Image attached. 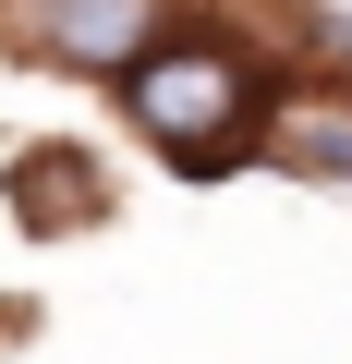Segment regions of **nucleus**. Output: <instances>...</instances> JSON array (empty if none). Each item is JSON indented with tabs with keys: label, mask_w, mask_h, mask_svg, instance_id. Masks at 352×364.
Here are the masks:
<instances>
[{
	"label": "nucleus",
	"mask_w": 352,
	"mask_h": 364,
	"mask_svg": "<svg viewBox=\"0 0 352 364\" xmlns=\"http://www.w3.org/2000/svg\"><path fill=\"white\" fill-rule=\"evenodd\" d=\"M25 37L49 61H73V73H134L146 37H158V0H37Z\"/></svg>",
	"instance_id": "nucleus-2"
},
{
	"label": "nucleus",
	"mask_w": 352,
	"mask_h": 364,
	"mask_svg": "<svg viewBox=\"0 0 352 364\" xmlns=\"http://www.w3.org/2000/svg\"><path fill=\"white\" fill-rule=\"evenodd\" d=\"M13 207H25L37 231H85V219L110 207V182H97V158H73V146H37V158H13Z\"/></svg>",
	"instance_id": "nucleus-3"
},
{
	"label": "nucleus",
	"mask_w": 352,
	"mask_h": 364,
	"mask_svg": "<svg viewBox=\"0 0 352 364\" xmlns=\"http://www.w3.org/2000/svg\"><path fill=\"white\" fill-rule=\"evenodd\" d=\"M122 109L183 158V170H219V158L243 146V122H255V73H243L219 37H170V49H146V61L122 73Z\"/></svg>",
	"instance_id": "nucleus-1"
},
{
	"label": "nucleus",
	"mask_w": 352,
	"mask_h": 364,
	"mask_svg": "<svg viewBox=\"0 0 352 364\" xmlns=\"http://www.w3.org/2000/svg\"><path fill=\"white\" fill-rule=\"evenodd\" d=\"M267 146H279L292 170H316V182H352V97H292Z\"/></svg>",
	"instance_id": "nucleus-4"
}]
</instances>
